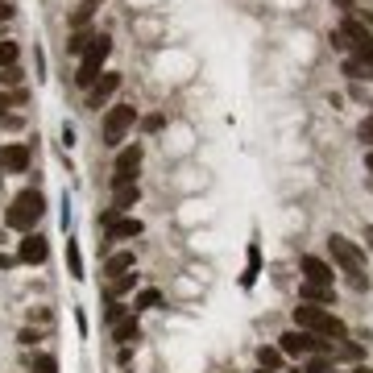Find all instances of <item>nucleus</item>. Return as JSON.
<instances>
[{
  "label": "nucleus",
  "mask_w": 373,
  "mask_h": 373,
  "mask_svg": "<svg viewBox=\"0 0 373 373\" xmlns=\"http://www.w3.org/2000/svg\"><path fill=\"white\" fill-rule=\"evenodd\" d=\"M328 253H332V262L340 266V274H348V282H352L357 291H369V274H365V249H361L357 240H348V236L332 232V236H328Z\"/></svg>",
  "instance_id": "obj_1"
},
{
  "label": "nucleus",
  "mask_w": 373,
  "mask_h": 373,
  "mask_svg": "<svg viewBox=\"0 0 373 373\" xmlns=\"http://www.w3.org/2000/svg\"><path fill=\"white\" fill-rule=\"evenodd\" d=\"M46 216V195L38 191V187H25V191H17L13 195V203H9V212H5V224L13 228V232H34V224Z\"/></svg>",
  "instance_id": "obj_2"
},
{
  "label": "nucleus",
  "mask_w": 373,
  "mask_h": 373,
  "mask_svg": "<svg viewBox=\"0 0 373 373\" xmlns=\"http://www.w3.org/2000/svg\"><path fill=\"white\" fill-rule=\"evenodd\" d=\"M295 328H303V332H311V336H319V340H348V328H344V319H336L328 307H311V303H303V307H295Z\"/></svg>",
  "instance_id": "obj_3"
},
{
  "label": "nucleus",
  "mask_w": 373,
  "mask_h": 373,
  "mask_svg": "<svg viewBox=\"0 0 373 373\" xmlns=\"http://www.w3.org/2000/svg\"><path fill=\"white\" fill-rule=\"evenodd\" d=\"M108 54H112V42H108L104 34H95V38H91V46H87V50H83V58H79L75 87L91 91V87L100 83V75H104V63H108Z\"/></svg>",
  "instance_id": "obj_4"
},
{
  "label": "nucleus",
  "mask_w": 373,
  "mask_h": 373,
  "mask_svg": "<svg viewBox=\"0 0 373 373\" xmlns=\"http://www.w3.org/2000/svg\"><path fill=\"white\" fill-rule=\"evenodd\" d=\"M133 124H137V108H133V104H112V108L104 112V124H100L104 146H108V150H120L124 133H129Z\"/></svg>",
  "instance_id": "obj_5"
},
{
  "label": "nucleus",
  "mask_w": 373,
  "mask_h": 373,
  "mask_svg": "<svg viewBox=\"0 0 373 373\" xmlns=\"http://www.w3.org/2000/svg\"><path fill=\"white\" fill-rule=\"evenodd\" d=\"M137 170H142V146L133 142V146H124V150L116 154V162H112V191L137 183Z\"/></svg>",
  "instance_id": "obj_6"
},
{
  "label": "nucleus",
  "mask_w": 373,
  "mask_h": 373,
  "mask_svg": "<svg viewBox=\"0 0 373 373\" xmlns=\"http://www.w3.org/2000/svg\"><path fill=\"white\" fill-rule=\"evenodd\" d=\"M34 162V150L25 142H5L0 146V174H25Z\"/></svg>",
  "instance_id": "obj_7"
},
{
  "label": "nucleus",
  "mask_w": 373,
  "mask_h": 373,
  "mask_svg": "<svg viewBox=\"0 0 373 373\" xmlns=\"http://www.w3.org/2000/svg\"><path fill=\"white\" fill-rule=\"evenodd\" d=\"M278 348H282V357H311L319 348V336H311L303 328H291V332L278 336Z\"/></svg>",
  "instance_id": "obj_8"
},
{
  "label": "nucleus",
  "mask_w": 373,
  "mask_h": 373,
  "mask_svg": "<svg viewBox=\"0 0 373 373\" xmlns=\"http://www.w3.org/2000/svg\"><path fill=\"white\" fill-rule=\"evenodd\" d=\"M46 253H50V245H46L42 232H25V236L17 240V262H21V266H42Z\"/></svg>",
  "instance_id": "obj_9"
},
{
  "label": "nucleus",
  "mask_w": 373,
  "mask_h": 373,
  "mask_svg": "<svg viewBox=\"0 0 373 373\" xmlns=\"http://www.w3.org/2000/svg\"><path fill=\"white\" fill-rule=\"evenodd\" d=\"M299 266H303V282H315V286H336V274H332V266H328L324 258L307 253Z\"/></svg>",
  "instance_id": "obj_10"
},
{
  "label": "nucleus",
  "mask_w": 373,
  "mask_h": 373,
  "mask_svg": "<svg viewBox=\"0 0 373 373\" xmlns=\"http://www.w3.org/2000/svg\"><path fill=\"white\" fill-rule=\"evenodd\" d=\"M142 232H146V224H142L137 216H116V220L104 228L108 240H133V236H142Z\"/></svg>",
  "instance_id": "obj_11"
},
{
  "label": "nucleus",
  "mask_w": 373,
  "mask_h": 373,
  "mask_svg": "<svg viewBox=\"0 0 373 373\" xmlns=\"http://www.w3.org/2000/svg\"><path fill=\"white\" fill-rule=\"evenodd\" d=\"M116 91H120V75H116V71H104V79L87 91V108H104Z\"/></svg>",
  "instance_id": "obj_12"
},
{
  "label": "nucleus",
  "mask_w": 373,
  "mask_h": 373,
  "mask_svg": "<svg viewBox=\"0 0 373 373\" xmlns=\"http://www.w3.org/2000/svg\"><path fill=\"white\" fill-rule=\"evenodd\" d=\"M340 38H344L352 50H365V46H373V30H369V25H361L357 17H344V21H340Z\"/></svg>",
  "instance_id": "obj_13"
},
{
  "label": "nucleus",
  "mask_w": 373,
  "mask_h": 373,
  "mask_svg": "<svg viewBox=\"0 0 373 373\" xmlns=\"http://www.w3.org/2000/svg\"><path fill=\"white\" fill-rule=\"evenodd\" d=\"M137 199H142V187H137V183H129V187H116V191H112V212H116V216H133Z\"/></svg>",
  "instance_id": "obj_14"
},
{
  "label": "nucleus",
  "mask_w": 373,
  "mask_h": 373,
  "mask_svg": "<svg viewBox=\"0 0 373 373\" xmlns=\"http://www.w3.org/2000/svg\"><path fill=\"white\" fill-rule=\"evenodd\" d=\"M299 295H303V303H311V307H332V303H336V286H315V282H303V286H299Z\"/></svg>",
  "instance_id": "obj_15"
},
{
  "label": "nucleus",
  "mask_w": 373,
  "mask_h": 373,
  "mask_svg": "<svg viewBox=\"0 0 373 373\" xmlns=\"http://www.w3.org/2000/svg\"><path fill=\"white\" fill-rule=\"evenodd\" d=\"M129 270H137L133 249H120V253H112V258L104 262V274H108V278H120V274H129Z\"/></svg>",
  "instance_id": "obj_16"
},
{
  "label": "nucleus",
  "mask_w": 373,
  "mask_h": 373,
  "mask_svg": "<svg viewBox=\"0 0 373 373\" xmlns=\"http://www.w3.org/2000/svg\"><path fill=\"white\" fill-rule=\"evenodd\" d=\"M137 336H142V324H137V315H133V311L124 315L120 324H112V340H116L120 348H124V344H133Z\"/></svg>",
  "instance_id": "obj_17"
},
{
  "label": "nucleus",
  "mask_w": 373,
  "mask_h": 373,
  "mask_svg": "<svg viewBox=\"0 0 373 373\" xmlns=\"http://www.w3.org/2000/svg\"><path fill=\"white\" fill-rule=\"evenodd\" d=\"M25 369H30V373H58V357H54V352H42V348H30V352H25Z\"/></svg>",
  "instance_id": "obj_18"
},
{
  "label": "nucleus",
  "mask_w": 373,
  "mask_h": 373,
  "mask_svg": "<svg viewBox=\"0 0 373 373\" xmlns=\"http://www.w3.org/2000/svg\"><path fill=\"white\" fill-rule=\"evenodd\" d=\"M100 9H104V0H83V5L75 9V17H71V25H75V30H87V21H91Z\"/></svg>",
  "instance_id": "obj_19"
},
{
  "label": "nucleus",
  "mask_w": 373,
  "mask_h": 373,
  "mask_svg": "<svg viewBox=\"0 0 373 373\" xmlns=\"http://www.w3.org/2000/svg\"><path fill=\"white\" fill-rule=\"evenodd\" d=\"M137 286V274L129 270V274H120V278H112V286H108V299H120V295H129Z\"/></svg>",
  "instance_id": "obj_20"
},
{
  "label": "nucleus",
  "mask_w": 373,
  "mask_h": 373,
  "mask_svg": "<svg viewBox=\"0 0 373 373\" xmlns=\"http://www.w3.org/2000/svg\"><path fill=\"white\" fill-rule=\"evenodd\" d=\"M91 38H95L91 30H75V34H71V42H67V54H79V58H83V50L91 46Z\"/></svg>",
  "instance_id": "obj_21"
},
{
  "label": "nucleus",
  "mask_w": 373,
  "mask_h": 373,
  "mask_svg": "<svg viewBox=\"0 0 373 373\" xmlns=\"http://www.w3.org/2000/svg\"><path fill=\"white\" fill-rule=\"evenodd\" d=\"M17 58H21L17 42H0V71H9V67H17Z\"/></svg>",
  "instance_id": "obj_22"
},
{
  "label": "nucleus",
  "mask_w": 373,
  "mask_h": 373,
  "mask_svg": "<svg viewBox=\"0 0 373 373\" xmlns=\"http://www.w3.org/2000/svg\"><path fill=\"white\" fill-rule=\"evenodd\" d=\"M258 361H262V369H278L282 365V348H258Z\"/></svg>",
  "instance_id": "obj_23"
},
{
  "label": "nucleus",
  "mask_w": 373,
  "mask_h": 373,
  "mask_svg": "<svg viewBox=\"0 0 373 373\" xmlns=\"http://www.w3.org/2000/svg\"><path fill=\"white\" fill-rule=\"evenodd\" d=\"M67 262H71V278H83V258H79L75 240H67Z\"/></svg>",
  "instance_id": "obj_24"
},
{
  "label": "nucleus",
  "mask_w": 373,
  "mask_h": 373,
  "mask_svg": "<svg viewBox=\"0 0 373 373\" xmlns=\"http://www.w3.org/2000/svg\"><path fill=\"white\" fill-rule=\"evenodd\" d=\"M124 315H129V307H124L120 299H108V311H104V319H108V324H120Z\"/></svg>",
  "instance_id": "obj_25"
},
{
  "label": "nucleus",
  "mask_w": 373,
  "mask_h": 373,
  "mask_svg": "<svg viewBox=\"0 0 373 373\" xmlns=\"http://www.w3.org/2000/svg\"><path fill=\"white\" fill-rule=\"evenodd\" d=\"M158 303H162V295H158V291H142V295L133 299V307H137V311H150V307H158Z\"/></svg>",
  "instance_id": "obj_26"
},
{
  "label": "nucleus",
  "mask_w": 373,
  "mask_h": 373,
  "mask_svg": "<svg viewBox=\"0 0 373 373\" xmlns=\"http://www.w3.org/2000/svg\"><path fill=\"white\" fill-rule=\"evenodd\" d=\"M307 373H332V361H328V357H315V352H311V357H307Z\"/></svg>",
  "instance_id": "obj_27"
},
{
  "label": "nucleus",
  "mask_w": 373,
  "mask_h": 373,
  "mask_svg": "<svg viewBox=\"0 0 373 373\" xmlns=\"http://www.w3.org/2000/svg\"><path fill=\"white\" fill-rule=\"evenodd\" d=\"M21 83V67H9V71H0V91L5 87H17Z\"/></svg>",
  "instance_id": "obj_28"
},
{
  "label": "nucleus",
  "mask_w": 373,
  "mask_h": 373,
  "mask_svg": "<svg viewBox=\"0 0 373 373\" xmlns=\"http://www.w3.org/2000/svg\"><path fill=\"white\" fill-rule=\"evenodd\" d=\"M17 340H21V348H38V340H42V336H38L34 328H21V336H17Z\"/></svg>",
  "instance_id": "obj_29"
},
{
  "label": "nucleus",
  "mask_w": 373,
  "mask_h": 373,
  "mask_svg": "<svg viewBox=\"0 0 373 373\" xmlns=\"http://www.w3.org/2000/svg\"><path fill=\"white\" fill-rule=\"evenodd\" d=\"M361 142L373 150V120H361Z\"/></svg>",
  "instance_id": "obj_30"
},
{
  "label": "nucleus",
  "mask_w": 373,
  "mask_h": 373,
  "mask_svg": "<svg viewBox=\"0 0 373 373\" xmlns=\"http://www.w3.org/2000/svg\"><path fill=\"white\" fill-rule=\"evenodd\" d=\"M9 108H13V95H9V91H0V116H5Z\"/></svg>",
  "instance_id": "obj_31"
},
{
  "label": "nucleus",
  "mask_w": 373,
  "mask_h": 373,
  "mask_svg": "<svg viewBox=\"0 0 373 373\" xmlns=\"http://www.w3.org/2000/svg\"><path fill=\"white\" fill-rule=\"evenodd\" d=\"M17 266V258H5V253H0V270H13Z\"/></svg>",
  "instance_id": "obj_32"
},
{
  "label": "nucleus",
  "mask_w": 373,
  "mask_h": 373,
  "mask_svg": "<svg viewBox=\"0 0 373 373\" xmlns=\"http://www.w3.org/2000/svg\"><path fill=\"white\" fill-rule=\"evenodd\" d=\"M365 170L373 174V150H365Z\"/></svg>",
  "instance_id": "obj_33"
},
{
  "label": "nucleus",
  "mask_w": 373,
  "mask_h": 373,
  "mask_svg": "<svg viewBox=\"0 0 373 373\" xmlns=\"http://www.w3.org/2000/svg\"><path fill=\"white\" fill-rule=\"evenodd\" d=\"M365 245L373 249V224H365Z\"/></svg>",
  "instance_id": "obj_34"
},
{
  "label": "nucleus",
  "mask_w": 373,
  "mask_h": 373,
  "mask_svg": "<svg viewBox=\"0 0 373 373\" xmlns=\"http://www.w3.org/2000/svg\"><path fill=\"white\" fill-rule=\"evenodd\" d=\"M332 5H336V9H344V13H348V9H352V0H332Z\"/></svg>",
  "instance_id": "obj_35"
},
{
  "label": "nucleus",
  "mask_w": 373,
  "mask_h": 373,
  "mask_svg": "<svg viewBox=\"0 0 373 373\" xmlns=\"http://www.w3.org/2000/svg\"><path fill=\"white\" fill-rule=\"evenodd\" d=\"M9 17H13V9H9V5H5V9H0V21H9Z\"/></svg>",
  "instance_id": "obj_36"
},
{
  "label": "nucleus",
  "mask_w": 373,
  "mask_h": 373,
  "mask_svg": "<svg viewBox=\"0 0 373 373\" xmlns=\"http://www.w3.org/2000/svg\"><path fill=\"white\" fill-rule=\"evenodd\" d=\"M352 373H373V369H369V365H357V369H352Z\"/></svg>",
  "instance_id": "obj_37"
},
{
  "label": "nucleus",
  "mask_w": 373,
  "mask_h": 373,
  "mask_svg": "<svg viewBox=\"0 0 373 373\" xmlns=\"http://www.w3.org/2000/svg\"><path fill=\"white\" fill-rule=\"evenodd\" d=\"M332 373H352V369H332Z\"/></svg>",
  "instance_id": "obj_38"
},
{
  "label": "nucleus",
  "mask_w": 373,
  "mask_h": 373,
  "mask_svg": "<svg viewBox=\"0 0 373 373\" xmlns=\"http://www.w3.org/2000/svg\"><path fill=\"white\" fill-rule=\"evenodd\" d=\"M262 373H274V369H262Z\"/></svg>",
  "instance_id": "obj_39"
},
{
  "label": "nucleus",
  "mask_w": 373,
  "mask_h": 373,
  "mask_svg": "<svg viewBox=\"0 0 373 373\" xmlns=\"http://www.w3.org/2000/svg\"><path fill=\"white\" fill-rule=\"evenodd\" d=\"M369 120H373V116H369Z\"/></svg>",
  "instance_id": "obj_40"
}]
</instances>
